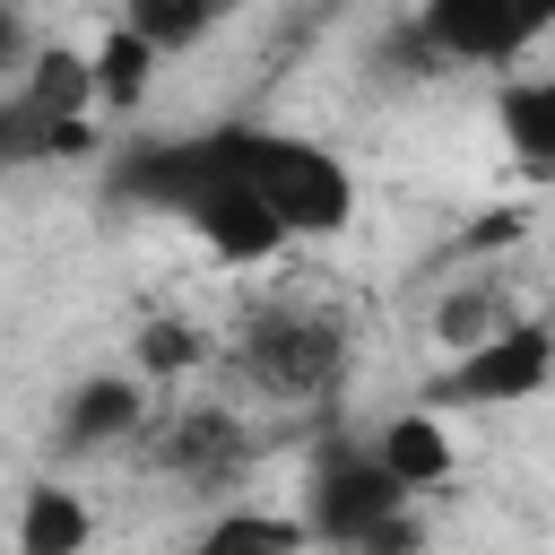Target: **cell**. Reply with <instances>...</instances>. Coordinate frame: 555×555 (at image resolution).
Here are the masks:
<instances>
[{"instance_id":"6da1fadb","label":"cell","mask_w":555,"mask_h":555,"mask_svg":"<svg viewBox=\"0 0 555 555\" xmlns=\"http://www.w3.org/2000/svg\"><path fill=\"white\" fill-rule=\"evenodd\" d=\"M217 130H225V156L251 182V199L286 225V243H330L356 225V173L338 147L278 130V121H217Z\"/></svg>"},{"instance_id":"7a4b0ae2","label":"cell","mask_w":555,"mask_h":555,"mask_svg":"<svg viewBox=\"0 0 555 555\" xmlns=\"http://www.w3.org/2000/svg\"><path fill=\"white\" fill-rule=\"evenodd\" d=\"M95 61L78 43H43V61L0 95V156L9 165H43V156H87L95 147Z\"/></svg>"},{"instance_id":"3957f363","label":"cell","mask_w":555,"mask_h":555,"mask_svg":"<svg viewBox=\"0 0 555 555\" xmlns=\"http://www.w3.org/2000/svg\"><path fill=\"white\" fill-rule=\"evenodd\" d=\"M408 512H416V494H399V477L373 460V442H321V460L304 477V529H312V546L364 555Z\"/></svg>"},{"instance_id":"277c9868","label":"cell","mask_w":555,"mask_h":555,"mask_svg":"<svg viewBox=\"0 0 555 555\" xmlns=\"http://www.w3.org/2000/svg\"><path fill=\"white\" fill-rule=\"evenodd\" d=\"M555 35V9L546 0H425L408 17V43L416 61H442V69H503L520 78V61Z\"/></svg>"},{"instance_id":"5b68a950","label":"cell","mask_w":555,"mask_h":555,"mask_svg":"<svg viewBox=\"0 0 555 555\" xmlns=\"http://www.w3.org/2000/svg\"><path fill=\"white\" fill-rule=\"evenodd\" d=\"M243 382L278 408H330L338 382H347V330L321 321V312H260L234 347Z\"/></svg>"},{"instance_id":"8992f818","label":"cell","mask_w":555,"mask_h":555,"mask_svg":"<svg viewBox=\"0 0 555 555\" xmlns=\"http://www.w3.org/2000/svg\"><path fill=\"white\" fill-rule=\"evenodd\" d=\"M546 390H555V321L529 312L512 338L442 364L434 390H425V408H529V399H546Z\"/></svg>"},{"instance_id":"52a82bcc","label":"cell","mask_w":555,"mask_h":555,"mask_svg":"<svg viewBox=\"0 0 555 555\" xmlns=\"http://www.w3.org/2000/svg\"><path fill=\"white\" fill-rule=\"evenodd\" d=\"M147 434H156V390L139 373H78L61 390V416H52L61 460H95V451H121Z\"/></svg>"},{"instance_id":"ba28073f","label":"cell","mask_w":555,"mask_h":555,"mask_svg":"<svg viewBox=\"0 0 555 555\" xmlns=\"http://www.w3.org/2000/svg\"><path fill=\"white\" fill-rule=\"evenodd\" d=\"M529 321V304L512 295V278L503 269H460V278H442V295H434V312H425V330H434V347L460 364V356H477V347H494V338H512Z\"/></svg>"},{"instance_id":"9c48e42d","label":"cell","mask_w":555,"mask_h":555,"mask_svg":"<svg viewBox=\"0 0 555 555\" xmlns=\"http://www.w3.org/2000/svg\"><path fill=\"white\" fill-rule=\"evenodd\" d=\"M147 451H156V468H173V477L225 486V477L251 460V434H243V416H225V408H173V416L147 434Z\"/></svg>"},{"instance_id":"30bf717a","label":"cell","mask_w":555,"mask_h":555,"mask_svg":"<svg viewBox=\"0 0 555 555\" xmlns=\"http://www.w3.org/2000/svg\"><path fill=\"white\" fill-rule=\"evenodd\" d=\"M494 139L503 156L529 173V182H555V69H520V78H494Z\"/></svg>"},{"instance_id":"8fae6325","label":"cell","mask_w":555,"mask_h":555,"mask_svg":"<svg viewBox=\"0 0 555 555\" xmlns=\"http://www.w3.org/2000/svg\"><path fill=\"white\" fill-rule=\"evenodd\" d=\"M373 460L399 477V494H442L451 477H460V442H451V425H442V408H399L382 434H373Z\"/></svg>"},{"instance_id":"7c38bea8","label":"cell","mask_w":555,"mask_h":555,"mask_svg":"<svg viewBox=\"0 0 555 555\" xmlns=\"http://www.w3.org/2000/svg\"><path fill=\"white\" fill-rule=\"evenodd\" d=\"M95 546V503L69 477H35L17 494V555H87Z\"/></svg>"},{"instance_id":"4fadbf2b","label":"cell","mask_w":555,"mask_h":555,"mask_svg":"<svg viewBox=\"0 0 555 555\" xmlns=\"http://www.w3.org/2000/svg\"><path fill=\"white\" fill-rule=\"evenodd\" d=\"M182 555H312V529H304V512L225 503V512H208V529H199Z\"/></svg>"},{"instance_id":"5bb4252c","label":"cell","mask_w":555,"mask_h":555,"mask_svg":"<svg viewBox=\"0 0 555 555\" xmlns=\"http://www.w3.org/2000/svg\"><path fill=\"white\" fill-rule=\"evenodd\" d=\"M87 61H95V95H104V113H130V104L156 87V69H165V52H156V43H139L121 17L87 43Z\"/></svg>"},{"instance_id":"9a60e30c","label":"cell","mask_w":555,"mask_h":555,"mask_svg":"<svg viewBox=\"0 0 555 555\" xmlns=\"http://www.w3.org/2000/svg\"><path fill=\"white\" fill-rule=\"evenodd\" d=\"M121 26H130L139 43H156V52L173 61V52L208 43V35L225 26V9H217V0H130V9H121Z\"/></svg>"},{"instance_id":"2e32d148","label":"cell","mask_w":555,"mask_h":555,"mask_svg":"<svg viewBox=\"0 0 555 555\" xmlns=\"http://www.w3.org/2000/svg\"><path fill=\"white\" fill-rule=\"evenodd\" d=\"M130 356H139L130 373H139V382L156 390V382H182V373H191V364L208 356V338H199V330H191L182 312H147V321H139V338H130Z\"/></svg>"},{"instance_id":"e0dca14e","label":"cell","mask_w":555,"mask_h":555,"mask_svg":"<svg viewBox=\"0 0 555 555\" xmlns=\"http://www.w3.org/2000/svg\"><path fill=\"white\" fill-rule=\"evenodd\" d=\"M364 555H425V512H408L399 529H382V538H373Z\"/></svg>"}]
</instances>
